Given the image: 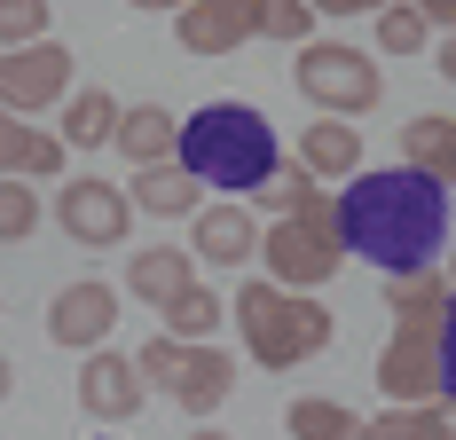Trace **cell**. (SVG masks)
I'll list each match as a JSON object with an SVG mask.
<instances>
[{
    "instance_id": "27",
    "label": "cell",
    "mask_w": 456,
    "mask_h": 440,
    "mask_svg": "<svg viewBox=\"0 0 456 440\" xmlns=\"http://www.w3.org/2000/svg\"><path fill=\"white\" fill-rule=\"evenodd\" d=\"M425 32H433V24L417 16L410 0H386V8H378V55H417Z\"/></svg>"
},
{
    "instance_id": "5",
    "label": "cell",
    "mask_w": 456,
    "mask_h": 440,
    "mask_svg": "<svg viewBox=\"0 0 456 440\" xmlns=\"http://www.w3.org/2000/svg\"><path fill=\"white\" fill-rule=\"evenodd\" d=\"M260 260H268V283H283V291H322L346 267V252L322 220H275V228H260Z\"/></svg>"
},
{
    "instance_id": "35",
    "label": "cell",
    "mask_w": 456,
    "mask_h": 440,
    "mask_svg": "<svg viewBox=\"0 0 456 440\" xmlns=\"http://www.w3.org/2000/svg\"><path fill=\"white\" fill-rule=\"evenodd\" d=\"M433 417H441V440H456V394H441V401H433Z\"/></svg>"
},
{
    "instance_id": "30",
    "label": "cell",
    "mask_w": 456,
    "mask_h": 440,
    "mask_svg": "<svg viewBox=\"0 0 456 440\" xmlns=\"http://www.w3.org/2000/svg\"><path fill=\"white\" fill-rule=\"evenodd\" d=\"M63 134H47V126H32V150H24V181H55L63 174Z\"/></svg>"
},
{
    "instance_id": "36",
    "label": "cell",
    "mask_w": 456,
    "mask_h": 440,
    "mask_svg": "<svg viewBox=\"0 0 456 440\" xmlns=\"http://www.w3.org/2000/svg\"><path fill=\"white\" fill-rule=\"evenodd\" d=\"M441 79H449V87H456V32H449V40H441Z\"/></svg>"
},
{
    "instance_id": "4",
    "label": "cell",
    "mask_w": 456,
    "mask_h": 440,
    "mask_svg": "<svg viewBox=\"0 0 456 440\" xmlns=\"http://www.w3.org/2000/svg\"><path fill=\"white\" fill-rule=\"evenodd\" d=\"M299 94L315 102V118H362L386 102V79H378V55L354 40H299V63H291Z\"/></svg>"
},
{
    "instance_id": "1",
    "label": "cell",
    "mask_w": 456,
    "mask_h": 440,
    "mask_svg": "<svg viewBox=\"0 0 456 440\" xmlns=\"http://www.w3.org/2000/svg\"><path fill=\"white\" fill-rule=\"evenodd\" d=\"M330 236L346 260H370L378 275L441 267L449 252V189L417 166H362L330 197Z\"/></svg>"
},
{
    "instance_id": "13",
    "label": "cell",
    "mask_w": 456,
    "mask_h": 440,
    "mask_svg": "<svg viewBox=\"0 0 456 440\" xmlns=\"http://www.w3.org/2000/svg\"><path fill=\"white\" fill-rule=\"evenodd\" d=\"M166 394L182 401L189 417H213L228 394H236V354L221 346V338H205V346H189L182 354V370H174V386Z\"/></svg>"
},
{
    "instance_id": "3",
    "label": "cell",
    "mask_w": 456,
    "mask_h": 440,
    "mask_svg": "<svg viewBox=\"0 0 456 440\" xmlns=\"http://www.w3.org/2000/svg\"><path fill=\"white\" fill-rule=\"evenodd\" d=\"M236 330H244V354L260 362V370H299V362H315L330 346V307H322L315 291H283L268 275H252V283H236Z\"/></svg>"
},
{
    "instance_id": "14",
    "label": "cell",
    "mask_w": 456,
    "mask_h": 440,
    "mask_svg": "<svg viewBox=\"0 0 456 440\" xmlns=\"http://www.w3.org/2000/svg\"><path fill=\"white\" fill-rule=\"evenodd\" d=\"M244 205H252V213H275V220H322V228H330V189H322V181L307 174L299 158H291V166L275 158V174L260 181Z\"/></svg>"
},
{
    "instance_id": "29",
    "label": "cell",
    "mask_w": 456,
    "mask_h": 440,
    "mask_svg": "<svg viewBox=\"0 0 456 440\" xmlns=\"http://www.w3.org/2000/svg\"><path fill=\"white\" fill-rule=\"evenodd\" d=\"M182 338H166V330H150V346L134 354V370H142V386H174V370H182Z\"/></svg>"
},
{
    "instance_id": "31",
    "label": "cell",
    "mask_w": 456,
    "mask_h": 440,
    "mask_svg": "<svg viewBox=\"0 0 456 440\" xmlns=\"http://www.w3.org/2000/svg\"><path fill=\"white\" fill-rule=\"evenodd\" d=\"M24 150H32V118L0 110V174H24Z\"/></svg>"
},
{
    "instance_id": "2",
    "label": "cell",
    "mask_w": 456,
    "mask_h": 440,
    "mask_svg": "<svg viewBox=\"0 0 456 440\" xmlns=\"http://www.w3.org/2000/svg\"><path fill=\"white\" fill-rule=\"evenodd\" d=\"M275 126L252 110V102H205L174 126V166H182L197 189H228V197H252L260 181L275 174Z\"/></svg>"
},
{
    "instance_id": "23",
    "label": "cell",
    "mask_w": 456,
    "mask_h": 440,
    "mask_svg": "<svg viewBox=\"0 0 456 440\" xmlns=\"http://www.w3.org/2000/svg\"><path fill=\"white\" fill-rule=\"evenodd\" d=\"M283 433L291 440H362V417L346 401H330V394H299L283 409Z\"/></svg>"
},
{
    "instance_id": "10",
    "label": "cell",
    "mask_w": 456,
    "mask_h": 440,
    "mask_svg": "<svg viewBox=\"0 0 456 440\" xmlns=\"http://www.w3.org/2000/svg\"><path fill=\"white\" fill-rule=\"evenodd\" d=\"M252 24H260V0H182L174 8V40L189 55H213V63L252 40Z\"/></svg>"
},
{
    "instance_id": "7",
    "label": "cell",
    "mask_w": 456,
    "mask_h": 440,
    "mask_svg": "<svg viewBox=\"0 0 456 440\" xmlns=\"http://www.w3.org/2000/svg\"><path fill=\"white\" fill-rule=\"evenodd\" d=\"M71 94V47L63 40H24V47H0V110L16 118H40Z\"/></svg>"
},
{
    "instance_id": "8",
    "label": "cell",
    "mask_w": 456,
    "mask_h": 440,
    "mask_svg": "<svg viewBox=\"0 0 456 440\" xmlns=\"http://www.w3.org/2000/svg\"><path fill=\"white\" fill-rule=\"evenodd\" d=\"M110 330H118V291H110L102 275H79V283H63V291L47 299V338L63 354L110 346Z\"/></svg>"
},
{
    "instance_id": "11",
    "label": "cell",
    "mask_w": 456,
    "mask_h": 440,
    "mask_svg": "<svg viewBox=\"0 0 456 440\" xmlns=\"http://www.w3.org/2000/svg\"><path fill=\"white\" fill-rule=\"evenodd\" d=\"M378 394L410 401V409L441 401V354H433V330H402V322H394V338H386V354H378Z\"/></svg>"
},
{
    "instance_id": "19",
    "label": "cell",
    "mask_w": 456,
    "mask_h": 440,
    "mask_svg": "<svg viewBox=\"0 0 456 440\" xmlns=\"http://www.w3.org/2000/svg\"><path fill=\"white\" fill-rule=\"evenodd\" d=\"M402 166H417V174H433L441 189H456V118H410L402 126Z\"/></svg>"
},
{
    "instance_id": "25",
    "label": "cell",
    "mask_w": 456,
    "mask_h": 440,
    "mask_svg": "<svg viewBox=\"0 0 456 440\" xmlns=\"http://www.w3.org/2000/svg\"><path fill=\"white\" fill-rule=\"evenodd\" d=\"M32 228H40V197H32V181H24V174H0V244H32Z\"/></svg>"
},
{
    "instance_id": "28",
    "label": "cell",
    "mask_w": 456,
    "mask_h": 440,
    "mask_svg": "<svg viewBox=\"0 0 456 440\" xmlns=\"http://www.w3.org/2000/svg\"><path fill=\"white\" fill-rule=\"evenodd\" d=\"M47 40V0H0V47Z\"/></svg>"
},
{
    "instance_id": "34",
    "label": "cell",
    "mask_w": 456,
    "mask_h": 440,
    "mask_svg": "<svg viewBox=\"0 0 456 440\" xmlns=\"http://www.w3.org/2000/svg\"><path fill=\"white\" fill-rule=\"evenodd\" d=\"M410 8L425 16V24H449V32H456V0H410Z\"/></svg>"
},
{
    "instance_id": "32",
    "label": "cell",
    "mask_w": 456,
    "mask_h": 440,
    "mask_svg": "<svg viewBox=\"0 0 456 440\" xmlns=\"http://www.w3.org/2000/svg\"><path fill=\"white\" fill-rule=\"evenodd\" d=\"M433 354H441V394H456V291L441 307V330H433Z\"/></svg>"
},
{
    "instance_id": "12",
    "label": "cell",
    "mask_w": 456,
    "mask_h": 440,
    "mask_svg": "<svg viewBox=\"0 0 456 440\" xmlns=\"http://www.w3.org/2000/svg\"><path fill=\"white\" fill-rule=\"evenodd\" d=\"M142 401H150V386H142V370H134V354H110V346H94L87 362H79V409H87L94 425H126Z\"/></svg>"
},
{
    "instance_id": "16",
    "label": "cell",
    "mask_w": 456,
    "mask_h": 440,
    "mask_svg": "<svg viewBox=\"0 0 456 440\" xmlns=\"http://www.w3.org/2000/svg\"><path fill=\"white\" fill-rule=\"evenodd\" d=\"M299 166L315 181L362 174V126H354V118H315V126H299Z\"/></svg>"
},
{
    "instance_id": "26",
    "label": "cell",
    "mask_w": 456,
    "mask_h": 440,
    "mask_svg": "<svg viewBox=\"0 0 456 440\" xmlns=\"http://www.w3.org/2000/svg\"><path fill=\"white\" fill-rule=\"evenodd\" d=\"M252 40H283V47L315 40V8H307V0H260V24H252Z\"/></svg>"
},
{
    "instance_id": "9",
    "label": "cell",
    "mask_w": 456,
    "mask_h": 440,
    "mask_svg": "<svg viewBox=\"0 0 456 440\" xmlns=\"http://www.w3.org/2000/svg\"><path fill=\"white\" fill-rule=\"evenodd\" d=\"M189 260H205V267H244V260H260V220H252V205L244 197H221V205H197L189 213Z\"/></svg>"
},
{
    "instance_id": "21",
    "label": "cell",
    "mask_w": 456,
    "mask_h": 440,
    "mask_svg": "<svg viewBox=\"0 0 456 440\" xmlns=\"http://www.w3.org/2000/svg\"><path fill=\"white\" fill-rule=\"evenodd\" d=\"M158 330H166V338H182V346L221 338V291H213V283H182V291L158 307Z\"/></svg>"
},
{
    "instance_id": "40",
    "label": "cell",
    "mask_w": 456,
    "mask_h": 440,
    "mask_svg": "<svg viewBox=\"0 0 456 440\" xmlns=\"http://www.w3.org/2000/svg\"><path fill=\"white\" fill-rule=\"evenodd\" d=\"M189 440H228V433H213V425H197V433H189Z\"/></svg>"
},
{
    "instance_id": "33",
    "label": "cell",
    "mask_w": 456,
    "mask_h": 440,
    "mask_svg": "<svg viewBox=\"0 0 456 440\" xmlns=\"http://www.w3.org/2000/svg\"><path fill=\"white\" fill-rule=\"evenodd\" d=\"M307 8H315V16H378L386 0H307Z\"/></svg>"
},
{
    "instance_id": "24",
    "label": "cell",
    "mask_w": 456,
    "mask_h": 440,
    "mask_svg": "<svg viewBox=\"0 0 456 440\" xmlns=\"http://www.w3.org/2000/svg\"><path fill=\"white\" fill-rule=\"evenodd\" d=\"M362 440H441V417H433V401H425V409L386 401L378 417H362Z\"/></svg>"
},
{
    "instance_id": "39",
    "label": "cell",
    "mask_w": 456,
    "mask_h": 440,
    "mask_svg": "<svg viewBox=\"0 0 456 440\" xmlns=\"http://www.w3.org/2000/svg\"><path fill=\"white\" fill-rule=\"evenodd\" d=\"M441 260H449V267H441V275H449V291H456V252H441Z\"/></svg>"
},
{
    "instance_id": "37",
    "label": "cell",
    "mask_w": 456,
    "mask_h": 440,
    "mask_svg": "<svg viewBox=\"0 0 456 440\" xmlns=\"http://www.w3.org/2000/svg\"><path fill=\"white\" fill-rule=\"evenodd\" d=\"M16 394V370H8V354H0V401Z\"/></svg>"
},
{
    "instance_id": "6",
    "label": "cell",
    "mask_w": 456,
    "mask_h": 440,
    "mask_svg": "<svg viewBox=\"0 0 456 440\" xmlns=\"http://www.w3.org/2000/svg\"><path fill=\"white\" fill-rule=\"evenodd\" d=\"M55 220H63V236L79 244V252H118L126 244V228H134V205H126V189L102 174H79L55 189Z\"/></svg>"
},
{
    "instance_id": "20",
    "label": "cell",
    "mask_w": 456,
    "mask_h": 440,
    "mask_svg": "<svg viewBox=\"0 0 456 440\" xmlns=\"http://www.w3.org/2000/svg\"><path fill=\"white\" fill-rule=\"evenodd\" d=\"M174 126H182V118H174L166 102H134V110L118 102V126H110V142H118L134 166H150V158H174Z\"/></svg>"
},
{
    "instance_id": "18",
    "label": "cell",
    "mask_w": 456,
    "mask_h": 440,
    "mask_svg": "<svg viewBox=\"0 0 456 440\" xmlns=\"http://www.w3.org/2000/svg\"><path fill=\"white\" fill-rule=\"evenodd\" d=\"M182 283H197V260H189V244H150L126 260V291H134L142 307H166Z\"/></svg>"
},
{
    "instance_id": "15",
    "label": "cell",
    "mask_w": 456,
    "mask_h": 440,
    "mask_svg": "<svg viewBox=\"0 0 456 440\" xmlns=\"http://www.w3.org/2000/svg\"><path fill=\"white\" fill-rule=\"evenodd\" d=\"M126 205L150 213V220H189L205 205V189H197L174 158H150V166H134V181H126Z\"/></svg>"
},
{
    "instance_id": "22",
    "label": "cell",
    "mask_w": 456,
    "mask_h": 440,
    "mask_svg": "<svg viewBox=\"0 0 456 440\" xmlns=\"http://www.w3.org/2000/svg\"><path fill=\"white\" fill-rule=\"evenodd\" d=\"M118 126V94L110 87H71L63 94V150H102Z\"/></svg>"
},
{
    "instance_id": "17",
    "label": "cell",
    "mask_w": 456,
    "mask_h": 440,
    "mask_svg": "<svg viewBox=\"0 0 456 440\" xmlns=\"http://www.w3.org/2000/svg\"><path fill=\"white\" fill-rule=\"evenodd\" d=\"M441 307H449V275H441V267L386 275V314H394L402 330H441Z\"/></svg>"
},
{
    "instance_id": "38",
    "label": "cell",
    "mask_w": 456,
    "mask_h": 440,
    "mask_svg": "<svg viewBox=\"0 0 456 440\" xmlns=\"http://www.w3.org/2000/svg\"><path fill=\"white\" fill-rule=\"evenodd\" d=\"M134 8H150V16H158V8H166V16H174V8H182V0H134Z\"/></svg>"
}]
</instances>
